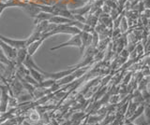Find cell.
<instances>
[{"label": "cell", "instance_id": "cell-24", "mask_svg": "<svg viewBox=\"0 0 150 125\" xmlns=\"http://www.w3.org/2000/svg\"><path fill=\"white\" fill-rule=\"evenodd\" d=\"M7 8V5H6V3H3V2H0V15L2 14V12L3 10H5V8Z\"/></svg>", "mask_w": 150, "mask_h": 125}, {"label": "cell", "instance_id": "cell-17", "mask_svg": "<svg viewBox=\"0 0 150 125\" xmlns=\"http://www.w3.org/2000/svg\"><path fill=\"white\" fill-rule=\"evenodd\" d=\"M56 81L54 80H52V78H46L43 81L40 82V86L41 88H45V89H50L51 87H53L54 85V83Z\"/></svg>", "mask_w": 150, "mask_h": 125}, {"label": "cell", "instance_id": "cell-7", "mask_svg": "<svg viewBox=\"0 0 150 125\" xmlns=\"http://www.w3.org/2000/svg\"><path fill=\"white\" fill-rule=\"evenodd\" d=\"M44 38H41V39H40V40H37V41H35V42H33V43H31V44H29L26 47V50H27V54L28 55H30V56H33L35 53H36V52L38 50H39V48L40 47V46L43 44V42H44Z\"/></svg>", "mask_w": 150, "mask_h": 125}, {"label": "cell", "instance_id": "cell-19", "mask_svg": "<svg viewBox=\"0 0 150 125\" xmlns=\"http://www.w3.org/2000/svg\"><path fill=\"white\" fill-rule=\"evenodd\" d=\"M0 63L5 64V66H9V64H11L13 63L12 61H11V60H8V58L5 55L1 48H0Z\"/></svg>", "mask_w": 150, "mask_h": 125}, {"label": "cell", "instance_id": "cell-11", "mask_svg": "<svg viewBox=\"0 0 150 125\" xmlns=\"http://www.w3.org/2000/svg\"><path fill=\"white\" fill-rule=\"evenodd\" d=\"M72 21L73 20L68 19V18H65L62 16L54 15V16H52V18L49 20V22H52V24H70V22Z\"/></svg>", "mask_w": 150, "mask_h": 125}, {"label": "cell", "instance_id": "cell-1", "mask_svg": "<svg viewBox=\"0 0 150 125\" xmlns=\"http://www.w3.org/2000/svg\"><path fill=\"white\" fill-rule=\"evenodd\" d=\"M80 34L74 35V36H72L71 38H69L68 41H66V42H63L60 45H57V46H55V47L51 48V50H58V49L64 48V47H76V48L81 49L82 41H81V35Z\"/></svg>", "mask_w": 150, "mask_h": 125}, {"label": "cell", "instance_id": "cell-18", "mask_svg": "<svg viewBox=\"0 0 150 125\" xmlns=\"http://www.w3.org/2000/svg\"><path fill=\"white\" fill-rule=\"evenodd\" d=\"M132 122L135 125H149L146 119H145V117H144V115H143V114H141L139 117L136 118Z\"/></svg>", "mask_w": 150, "mask_h": 125}, {"label": "cell", "instance_id": "cell-5", "mask_svg": "<svg viewBox=\"0 0 150 125\" xmlns=\"http://www.w3.org/2000/svg\"><path fill=\"white\" fill-rule=\"evenodd\" d=\"M0 48L2 49L5 55H6V56L8 58V60H11V61L14 62V60H15V58H16L17 50L11 47V46L6 44L5 42H3L2 40H0Z\"/></svg>", "mask_w": 150, "mask_h": 125}, {"label": "cell", "instance_id": "cell-20", "mask_svg": "<svg viewBox=\"0 0 150 125\" xmlns=\"http://www.w3.org/2000/svg\"><path fill=\"white\" fill-rule=\"evenodd\" d=\"M136 108H137V105H136V104L130 103V104H129V105L128 106V110H127L126 117H127V118H130L131 116L133 115V113L135 112Z\"/></svg>", "mask_w": 150, "mask_h": 125}, {"label": "cell", "instance_id": "cell-2", "mask_svg": "<svg viewBox=\"0 0 150 125\" xmlns=\"http://www.w3.org/2000/svg\"><path fill=\"white\" fill-rule=\"evenodd\" d=\"M0 40H2L3 42H5L6 44L9 45L11 47L16 49V50L26 48L25 39H11L9 38H6V36H4L0 34Z\"/></svg>", "mask_w": 150, "mask_h": 125}, {"label": "cell", "instance_id": "cell-12", "mask_svg": "<svg viewBox=\"0 0 150 125\" xmlns=\"http://www.w3.org/2000/svg\"><path fill=\"white\" fill-rule=\"evenodd\" d=\"M28 70H29V74L31 75V77L39 83L43 81L44 80H46V78L43 75V73H41V72L36 70V69H33V68H28Z\"/></svg>", "mask_w": 150, "mask_h": 125}, {"label": "cell", "instance_id": "cell-23", "mask_svg": "<svg viewBox=\"0 0 150 125\" xmlns=\"http://www.w3.org/2000/svg\"><path fill=\"white\" fill-rule=\"evenodd\" d=\"M30 119L32 120H35V122H38V120L40 119V114L37 112V111H33L32 114L29 116Z\"/></svg>", "mask_w": 150, "mask_h": 125}, {"label": "cell", "instance_id": "cell-21", "mask_svg": "<svg viewBox=\"0 0 150 125\" xmlns=\"http://www.w3.org/2000/svg\"><path fill=\"white\" fill-rule=\"evenodd\" d=\"M104 117V115H100V116H91V117H89L88 120H87V123L88 124H95L98 122H100V120L103 119Z\"/></svg>", "mask_w": 150, "mask_h": 125}, {"label": "cell", "instance_id": "cell-13", "mask_svg": "<svg viewBox=\"0 0 150 125\" xmlns=\"http://www.w3.org/2000/svg\"><path fill=\"white\" fill-rule=\"evenodd\" d=\"M52 16H54V15L50 14V13H47V12L40 11L39 14L34 18V24H39V22H43V21H49L52 18Z\"/></svg>", "mask_w": 150, "mask_h": 125}, {"label": "cell", "instance_id": "cell-22", "mask_svg": "<svg viewBox=\"0 0 150 125\" xmlns=\"http://www.w3.org/2000/svg\"><path fill=\"white\" fill-rule=\"evenodd\" d=\"M144 110V117H145V119H146L148 124L150 125V106L147 105Z\"/></svg>", "mask_w": 150, "mask_h": 125}, {"label": "cell", "instance_id": "cell-15", "mask_svg": "<svg viewBox=\"0 0 150 125\" xmlns=\"http://www.w3.org/2000/svg\"><path fill=\"white\" fill-rule=\"evenodd\" d=\"M17 100H18V103H26V102H29L31 100H33V96L31 94H29L28 92H23L21 95H19L18 97H16Z\"/></svg>", "mask_w": 150, "mask_h": 125}, {"label": "cell", "instance_id": "cell-9", "mask_svg": "<svg viewBox=\"0 0 150 125\" xmlns=\"http://www.w3.org/2000/svg\"><path fill=\"white\" fill-rule=\"evenodd\" d=\"M87 0H69L67 3V8L69 10H73L79 8L86 4Z\"/></svg>", "mask_w": 150, "mask_h": 125}, {"label": "cell", "instance_id": "cell-8", "mask_svg": "<svg viewBox=\"0 0 150 125\" xmlns=\"http://www.w3.org/2000/svg\"><path fill=\"white\" fill-rule=\"evenodd\" d=\"M27 56V50L26 48H23V49H19L17 50V54H16V58L14 60V64H15L16 67L23 64V61H25V57Z\"/></svg>", "mask_w": 150, "mask_h": 125}, {"label": "cell", "instance_id": "cell-16", "mask_svg": "<svg viewBox=\"0 0 150 125\" xmlns=\"http://www.w3.org/2000/svg\"><path fill=\"white\" fill-rule=\"evenodd\" d=\"M48 24H49V21L40 22H39V24H36L35 31H38V32H40V33L43 34L46 30V28H47V26H48Z\"/></svg>", "mask_w": 150, "mask_h": 125}, {"label": "cell", "instance_id": "cell-25", "mask_svg": "<svg viewBox=\"0 0 150 125\" xmlns=\"http://www.w3.org/2000/svg\"><path fill=\"white\" fill-rule=\"evenodd\" d=\"M8 1H9V0H0V2H3V3H6Z\"/></svg>", "mask_w": 150, "mask_h": 125}, {"label": "cell", "instance_id": "cell-14", "mask_svg": "<svg viewBox=\"0 0 150 125\" xmlns=\"http://www.w3.org/2000/svg\"><path fill=\"white\" fill-rule=\"evenodd\" d=\"M41 36H42V34L41 33H40V32H38V31H35L34 30V32L29 36V38H27L26 39H25V46L27 47L28 45L29 44H31V43H33V42H35V41H37V40H40V39H41L42 38H41Z\"/></svg>", "mask_w": 150, "mask_h": 125}, {"label": "cell", "instance_id": "cell-6", "mask_svg": "<svg viewBox=\"0 0 150 125\" xmlns=\"http://www.w3.org/2000/svg\"><path fill=\"white\" fill-rule=\"evenodd\" d=\"M81 41H82V47H81V52H83L84 49L87 48L89 45L92 44V36L87 33V32H81Z\"/></svg>", "mask_w": 150, "mask_h": 125}, {"label": "cell", "instance_id": "cell-4", "mask_svg": "<svg viewBox=\"0 0 150 125\" xmlns=\"http://www.w3.org/2000/svg\"><path fill=\"white\" fill-rule=\"evenodd\" d=\"M11 91V94L14 97H18L19 95H21L23 92H25V88H23L22 82L18 80L17 78H15L13 80V81H11V87H9Z\"/></svg>", "mask_w": 150, "mask_h": 125}, {"label": "cell", "instance_id": "cell-10", "mask_svg": "<svg viewBox=\"0 0 150 125\" xmlns=\"http://www.w3.org/2000/svg\"><path fill=\"white\" fill-rule=\"evenodd\" d=\"M23 64L26 68H33V69H36V70L40 71L41 73H44V71L42 70V69H40L39 66H37V64L35 63L34 60H33L32 56H30V55H28V54H27V56L25 57V61H23Z\"/></svg>", "mask_w": 150, "mask_h": 125}, {"label": "cell", "instance_id": "cell-26", "mask_svg": "<svg viewBox=\"0 0 150 125\" xmlns=\"http://www.w3.org/2000/svg\"><path fill=\"white\" fill-rule=\"evenodd\" d=\"M125 125H128V124H125Z\"/></svg>", "mask_w": 150, "mask_h": 125}, {"label": "cell", "instance_id": "cell-3", "mask_svg": "<svg viewBox=\"0 0 150 125\" xmlns=\"http://www.w3.org/2000/svg\"><path fill=\"white\" fill-rule=\"evenodd\" d=\"M22 8L27 15H29L32 18H35L41 11L40 5L34 3H23Z\"/></svg>", "mask_w": 150, "mask_h": 125}]
</instances>
